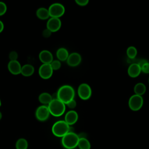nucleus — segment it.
<instances>
[{
  "label": "nucleus",
  "mask_w": 149,
  "mask_h": 149,
  "mask_svg": "<svg viewBox=\"0 0 149 149\" xmlns=\"http://www.w3.org/2000/svg\"><path fill=\"white\" fill-rule=\"evenodd\" d=\"M56 55L58 60H59V61H65L67 60L69 54L68 51L66 48L62 47L57 50L56 52Z\"/></svg>",
  "instance_id": "6ab92c4d"
},
{
  "label": "nucleus",
  "mask_w": 149,
  "mask_h": 149,
  "mask_svg": "<svg viewBox=\"0 0 149 149\" xmlns=\"http://www.w3.org/2000/svg\"><path fill=\"white\" fill-rule=\"evenodd\" d=\"M36 14L37 17L40 20H47L50 17L48 9L44 7L39 8L36 10Z\"/></svg>",
  "instance_id": "a211bd4d"
},
{
  "label": "nucleus",
  "mask_w": 149,
  "mask_h": 149,
  "mask_svg": "<svg viewBox=\"0 0 149 149\" xmlns=\"http://www.w3.org/2000/svg\"><path fill=\"white\" fill-rule=\"evenodd\" d=\"M75 95L74 88L70 85H63L58 90L56 98L63 102L65 105L73 100Z\"/></svg>",
  "instance_id": "f257e3e1"
},
{
  "label": "nucleus",
  "mask_w": 149,
  "mask_h": 149,
  "mask_svg": "<svg viewBox=\"0 0 149 149\" xmlns=\"http://www.w3.org/2000/svg\"><path fill=\"white\" fill-rule=\"evenodd\" d=\"M78 113L74 110L69 111L65 116V121L69 126L73 125L76 123L78 120Z\"/></svg>",
  "instance_id": "4468645a"
},
{
  "label": "nucleus",
  "mask_w": 149,
  "mask_h": 149,
  "mask_svg": "<svg viewBox=\"0 0 149 149\" xmlns=\"http://www.w3.org/2000/svg\"><path fill=\"white\" fill-rule=\"evenodd\" d=\"M66 105L69 108H70V109H73V108H74L76 107L77 104H76V101L74 100V99H73V100H71L70 101H69L68 103H67Z\"/></svg>",
  "instance_id": "c756f323"
},
{
  "label": "nucleus",
  "mask_w": 149,
  "mask_h": 149,
  "mask_svg": "<svg viewBox=\"0 0 149 149\" xmlns=\"http://www.w3.org/2000/svg\"><path fill=\"white\" fill-rule=\"evenodd\" d=\"M4 29V24L0 20V33L3 31Z\"/></svg>",
  "instance_id": "2f4dec72"
},
{
  "label": "nucleus",
  "mask_w": 149,
  "mask_h": 149,
  "mask_svg": "<svg viewBox=\"0 0 149 149\" xmlns=\"http://www.w3.org/2000/svg\"><path fill=\"white\" fill-rule=\"evenodd\" d=\"M22 66L18 61H9L8 63V69L10 73L17 75L21 73Z\"/></svg>",
  "instance_id": "f8f14e48"
},
{
  "label": "nucleus",
  "mask_w": 149,
  "mask_h": 149,
  "mask_svg": "<svg viewBox=\"0 0 149 149\" xmlns=\"http://www.w3.org/2000/svg\"><path fill=\"white\" fill-rule=\"evenodd\" d=\"M141 68L136 63L131 64L127 69L128 75L131 77H136L141 73Z\"/></svg>",
  "instance_id": "2eb2a0df"
},
{
  "label": "nucleus",
  "mask_w": 149,
  "mask_h": 149,
  "mask_svg": "<svg viewBox=\"0 0 149 149\" xmlns=\"http://www.w3.org/2000/svg\"><path fill=\"white\" fill-rule=\"evenodd\" d=\"M146 91V85L143 83H138L134 87V94L142 96Z\"/></svg>",
  "instance_id": "aec40b11"
},
{
  "label": "nucleus",
  "mask_w": 149,
  "mask_h": 149,
  "mask_svg": "<svg viewBox=\"0 0 149 149\" xmlns=\"http://www.w3.org/2000/svg\"><path fill=\"white\" fill-rule=\"evenodd\" d=\"M48 9L50 17L59 18L63 15L65 12L64 6L60 3H54L51 4Z\"/></svg>",
  "instance_id": "39448f33"
},
{
  "label": "nucleus",
  "mask_w": 149,
  "mask_h": 149,
  "mask_svg": "<svg viewBox=\"0 0 149 149\" xmlns=\"http://www.w3.org/2000/svg\"><path fill=\"white\" fill-rule=\"evenodd\" d=\"M1 106V100H0V107Z\"/></svg>",
  "instance_id": "72a5a7b5"
},
{
  "label": "nucleus",
  "mask_w": 149,
  "mask_h": 149,
  "mask_svg": "<svg viewBox=\"0 0 149 149\" xmlns=\"http://www.w3.org/2000/svg\"><path fill=\"white\" fill-rule=\"evenodd\" d=\"M28 146V141L24 138L19 139L15 144L16 149H27Z\"/></svg>",
  "instance_id": "4be33fe9"
},
{
  "label": "nucleus",
  "mask_w": 149,
  "mask_h": 149,
  "mask_svg": "<svg viewBox=\"0 0 149 149\" xmlns=\"http://www.w3.org/2000/svg\"><path fill=\"white\" fill-rule=\"evenodd\" d=\"M77 93L79 97L81 100H87L89 99L91 96V88L87 83H81L78 87Z\"/></svg>",
  "instance_id": "0eeeda50"
},
{
  "label": "nucleus",
  "mask_w": 149,
  "mask_h": 149,
  "mask_svg": "<svg viewBox=\"0 0 149 149\" xmlns=\"http://www.w3.org/2000/svg\"><path fill=\"white\" fill-rule=\"evenodd\" d=\"M141 71L144 73H149V62H147L141 67Z\"/></svg>",
  "instance_id": "bb28decb"
},
{
  "label": "nucleus",
  "mask_w": 149,
  "mask_h": 149,
  "mask_svg": "<svg viewBox=\"0 0 149 149\" xmlns=\"http://www.w3.org/2000/svg\"><path fill=\"white\" fill-rule=\"evenodd\" d=\"M7 10V6L5 2L0 1V16L5 14Z\"/></svg>",
  "instance_id": "393cba45"
},
{
  "label": "nucleus",
  "mask_w": 149,
  "mask_h": 149,
  "mask_svg": "<svg viewBox=\"0 0 149 149\" xmlns=\"http://www.w3.org/2000/svg\"><path fill=\"white\" fill-rule=\"evenodd\" d=\"M70 132H72L70 126L63 120L55 122L52 127L53 134L58 137H62Z\"/></svg>",
  "instance_id": "7ed1b4c3"
},
{
  "label": "nucleus",
  "mask_w": 149,
  "mask_h": 149,
  "mask_svg": "<svg viewBox=\"0 0 149 149\" xmlns=\"http://www.w3.org/2000/svg\"><path fill=\"white\" fill-rule=\"evenodd\" d=\"M137 54V50L135 47L130 46L127 48L126 54L130 59H134Z\"/></svg>",
  "instance_id": "5701e85b"
},
{
  "label": "nucleus",
  "mask_w": 149,
  "mask_h": 149,
  "mask_svg": "<svg viewBox=\"0 0 149 149\" xmlns=\"http://www.w3.org/2000/svg\"><path fill=\"white\" fill-rule=\"evenodd\" d=\"M47 107L50 114L55 117L62 116L66 110V105L56 98H53Z\"/></svg>",
  "instance_id": "f03ea898"
},
{
  "label": "nucleus",
  "mask_w": 149,
  "mask_h": 149,
  "mask_svg": "<svg viewBox=\"0 0 149 149\" xmlns=\"http://www.w3.org/2000/svg\"><path fill=\"white\" fill-rule=\"evenodd\" d=\"M51 34H52V32L49 30L47 29V28L45 29H44L42 31V36L44 38H48V37H49L51 36Z\"/></svg>",
  "instance_id": "cd10ccee"
},
{
  "label": "nucleus",
  "mask_w": 149,
  "mask_h": 149,
  "mask_svg": "<svg viewBox=\"0 0 149 149\" xmlns=\"http://www.w3.org/2000/svg\"><path fill=\"white\" fill-rule=\"evenodd\" d=\"M34 72V68L30 64H25L22 66L21 74L25 77H29L33 74Z\"/></svg>",
  "instance_id": "f3484780"
},
{
  "label": "nucleus",
  "mask_w": 149,
  "mask_h": 149,
  "mask_svg": "<svg viewBox=\"0 0 149 149\" xmlns=\"http://www.w3.org/2000/svg\"><path fill=\"white\" fill-rule=\"evenodd\" d=\"M53 100L52 96L48 93H42L38 96V100L44 105H48Z\"/></svg>",
  "instance_id": "dca6fc26"
},
{
  "label": "nucleus",
  "mask_w": 149,
  "mask_h": 149,
  "mask_svg": "<svg viewBox=\"0 0 149 149\" xmlns=\"http://www.w3.org/2000/svg\"><path fill=\"white\" fill-rule=\"evenodd\" d=\"M49 115L50 113L48 107L44 105H40L37 107L35 112V116L36 119L40 122H44L47 120L48 119Z\"/></svg>",
  "instance_id": "6e6552de"
},
{
  "label": "nucleus",
  "mask_w": 149,
  "mask_h": 149,
  "mask_svg": "<svg viewBox=\"0 0 149 149\" xmlns=\"http://www.w3.org/2000/svg\"><path fill=\"white\" fill-rule=\"evenodd\" d=\"M148 83H149V78H148Z\"/></svg>",
  "instance_id": "f704fd0d"
},
{
  "label": "nucleus",
  "mask_w": 149,
  "mask_h": 149,
  "mask_svg": "<svg viewBox=\"0 0 149 149\" xmlns=\"http://www.w3.org/2000/svg\"><path fill=\"white\" fill-rule=\"evenodd\" d=\"M147 62H148L147 60H146V59H141L138 63H137V64L139 65V66L140 67V68H141V67L145 63H146Z\"/></svg>",
  "instance_id": "7c9ffc66"
},
{
  "label": "nucleus",
  "mask_w": 149,
  "mask_h": 149,
  "mask_svg": "<svg viewBox=\"0 0 149 149\" xmlns=\"http://www.w3.org/2000/svg\"><path fill=\"white\" fill-rule=\"evenodd\" d=\"M38 57L42 64H50L53 61V55L48 50L41 51L39 54Z\"/></svg>",
  "instance_id": "ddd939ff"
},
{
  "label": "nucleus",
  "mask_w": 149,
  "mask_h": 149,
  "mask_svg": "<svg viewBox=\"0 0 149 149\" xmlns=\"http://www.w3.org/2000/svg\"><path fill=\"white\" fill-rule=\"evenodd\" d=\"M53 71L50 64H42L38 69V74L41 78L46 80L52 76Z\"/></svg>",
  "instance_id": "1a4fd4ad"
},
{
  "label": "nucleus",
  "mask_w": 149,
  "mask_h": 149,
  "mask_svg": "<svg viewBox=\"0 0 149 149\" xmlns=\"http://www.w3.org/2000/svg\"><path fill=\"white\" fill-rule=\"evenodd\" d=\"M9 58L10 59V61H17V58H18L17 52L15 51H11L9 54Z\"/></svg>",
  "instance_id": "a878e982"
},
{
  "label": "nucleus",
  "mask_w": 149,
  "mask_h": 149,
  "mask_svg": "<svg viewBox=\"0 0 149 149\" xmlns=\"http://www.w3.org/2000/svg\"><path fill=\"white\" fill-rule=\"evenodd\" d=\"M81 61V55L77 52H73L69 54L66 62L68 65L71 67H75L78 66Z\"/></svg>",
  "instance_id": "9b49d317"
},
{
  "label": "nucleus",
  "mask_w": 149,
  "mask_h": 149,
  "mask_svg": "<svg viewBox=\"0 0 149 149\" xmlns=\"http://www.w3.org/2000/svg\"><path fill=\"white\" fill-rule=\"evenodd\" d=\"M61 20L59 18L50 17L47 23V29L49 30L52 33L58 31L61 27Z\"/></svg>",
  "instance_id": "9d476101"
},
{
  "label": "nucleus",
  "mask_w": 149,
  "mask_h": 149,
  "mask_svg": "<svg viewBox=\"0 0 149 149\" xmlns=\"http://www.w3.org/2000/svg\"><path fill=\"white\" fill-rule=\"evenodd\" d=\"M2 114L1 112L0 111V120H1V119H2Z\"/></svg>",
  "instance_id": "473e14b6"
},
{
  "label": "nucleus",
  "mask_w": 149,
  "mask_h": 149,
  "mask_svg": "<svg viewBox=\"0 0 149 149\" xmlns=\"http://www.w3.org/2000/svg\"><path fill=\"white\" fill-rule=\"evenodd\" d=\"M143 102L144 100L142 96L133 94L130 97L128 104L130 109L134 111H137L141 108Z\"/></svg>",
  "instance_id": "423d86ee"
},
{
  "label": "nucleus",
  "mask_w": 149,
  "mask_h": 149,
  "mask_svg": "<svg viewBox=\"0 0 149 149\" xmlns=\"http://www.w3.org/2000/svg\"><path fill=\"white\" fill-rule=\"evenodd\" d=\"M77 147L79 149H90L91 144L86 137H80Z\"/></svg>",
  "instance_id": "412c9836"
},
{
  "label": "nucleus",
  "mask_w": 149,
  "mask_h": 149,
  "mask_svg": "<svg viewBox=\"0 0 149 149\" xmlns=\"http://www.w3.org/2000/svg\"><path fill=\"white\" fill-rule=\"evenodd\" d=\"M50 65L53 70H57L59 69L61 66V61H59V60H53Z\"/></svg>",
  "instance_id": "b1692460"
},
{
  "label": "nucleus",
  "mask_w": 149,
  "mask_h": 149,
  "mask_svg": "<svg viewBox=\"0 0 149 149\" xmlns=\"http://www.w3.org/2000/svg\"><path fill=\"white\" fill-rule=\"evenodd\" d=\"M79 137L74 132H70L62 137L61 143L66 149H74L77 147Z\"/></svg>",
  "instance_id": "20e7f679"
},
{
  "label": "nucleus",
  "mask_w": 149,
  "mask_h": 149,
  "mask_svg": "<svg viewBox=\"0 0 149 149\" xmlns=\"http://www.w3.org/2000/svg\"><path fill=\"white\" fill-rule=\"evenodd\" d=\"M88 0H76L75 2L79 6H86L88 4Z\"/></svg>",
  "instance_id": "c85d7f7f"
}]
</instances>
